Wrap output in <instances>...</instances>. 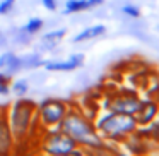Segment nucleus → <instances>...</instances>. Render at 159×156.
Wrapping results in <instances>:
<instances>
[{
  "label": "nucleus",
  "mask_w": 159,
  "mask_h": 156,
  "mask_svg": "<svg viewBox=\"0 0 159 156\" xmlns=\"http://www.w3.org/2000/svg\"><path fill=\"white\" fill-rule=\"evenodd\" d=\"M16 5V0H2L0 2V16H5L14 9Z\"/></svg>",
  "instance_id": "aec40b11"
},
{
  "label": "nucleus",
  "mask_w": 159,
  "mask_h": 156,
  "mask_svg": "<svg viewBox=\"0 0 159 156\" xmlns=\"http://www.w3.org/2000/svg\"><path fill=\"white\" fill-rule=\"evenodd\" d=\"M38 144V151L50 156H74V154H87L86 149L80 148L70 135H67L60 127L39 129L34 137Z\"/></svg>",
  "instance_id": "20e7f679"
},
{
  "label": "nucleus",
  "mask_w": 159,
  "mask_h": 156,
  "mask_svg": "<svg viewBox=\"0 0 159 156\" xmlns=\"http://www.w3.org/2000/svg\"><path fill=\"white\" fill-rule=\"evenodd\" d=\"M41 4H43V7L46 9V11H50V12H55L57 11V0H41Z\"/></svg>",
  "instance_id": "5701e85b"
},
{
  "label": "nucleus",
  "mask_w": 159,
  "mask_h": 156,
  "mask_svg": "<svg viewBox=\"0 0 159 156\" xmlns=\"http://www.w3.org/2000/svg\"><path fill=\"white\" fill-rule=\"evenodd\" d=\"M104 0H87V4H89V9H94V7H99L103 5Z\"/></svg>",
  "instance_id": "bb28decb"
},
{
  "label": "nucleus",
  "mask_w": 159,
  "mask_h": 156,
  "mask_svg": "<svg viewBox=\"0 0 159 156\" xmlns=\"http://www.w3.org/2000/svg\"><path fill=\"white\" fill-rule=\"evenodd\" d=\"M55 46H57V41H48V40H41L38 45V50L39 52H55Z\"/></svg>",
  "instance_id": "412c9836"
},
{
  "label": "nucleus",
  "mask_w": 159,
  "mask_h": 156,
  "mask_svg": "<svg viewBox=\"0 0 159 156\" xmlns=\"http://www.w3.org/2000/svg\"><path fill=\"white\" fill-rule=\"evenodd\" d=\"M11 81H12V76H9L4 70H0V83H11Z\"/></svg>",
  "instance_id": "a878e982"
},
{
  "label": "nucleus",
  "mask_w": 159,
  "mask_h": 156,
  "mask_svg": "<svg viewBox=\"0 0 159 156\" xmlns=\"http://www.w3.org/2000/svg\"><path fill=\"white\" fill-rule=\"evenodd\" d=\"M67 35V29L65 28H60V29H53V31L50 33H45V35L41 36V40H48V41H57L58 43L60 40H63Z\"/></svg>",
  "instance_id": "a211bd4d"
},
{
  "label": "nucleus",
  "mask_w": 159,
  "mask_h": 156,
  "mask_svg": "<svg viewBox=\"0 0 159 156\" xmlns=\"http://www.w3.org/2000/svg\"><path fill=\"white\" fill-rule=\"evenodd\" d=\"M0 33H2V31H0Z\"/></svg>",
  "instance_id": "c756f323"
},
{
  "label": "nucleus",
  "mask_w": 159,
  "mask_h": 156,
  "mask_svg": "<svg viewBox=\"0 0 159 156\" xmlns=\"http://www.w3.org/2000/svg\"><path fill=\"white\" fill-rule=\"evenodd\" d=\"M89 9L87 0H67L63 14H75V12H82Z\"/></svg>",
  "instance_id": "4468645a"
},
{
  "label": "nucleus",
  "mask_w": 159,
  "mask_h": 156,
  "mask_svg": "<svg viewBox=\"0 0 159 156\" xmlns=\"http://www.w3.org/2000/svg\"><path fill=\"white\" fill-rule=\"evenodd\" d=\"M9 35H5V33H0V48H5V46L9 45Z\"/></svg>",
  "instance_id": "393cba45"
},
{
  "label": "nucleus",
  "mask_w": 159,
  "mask_h": 156,
  "mask_svg": "<svg viewBox=\"0 0 159 156\" xmlns=\"http://www.w3.org/2000/svg\"><path fill=\"white\" fill-rule=\"evenodd\" d=\"M106 33V26L104 24H94V26H89V28L82 29L80 33H77L74 36L72 41L74 43H82V41H89V40H94V38H99Z\"/></svg>",
  "instance_id": "9b49d317"
},
{
  "label": "nucleus",
  "mask_w": 159,
  "mask_h": 156,
  "mask_svg": "<svg viewBox=\"0 0 159 156\" xmlns=\"http://www.w3.org/2000/svg\"><path fill=\"white\" fill-rule=\"evenodd\" d=\"M121 12H123L125 16H128V17H132V19L140 17V11H139V7L137 5H132V4L123 5V7H121Z\"/></svg>",
  "instance_id": "6ab92c4d"
},
{
  "label": "nucleus",
  "mask_w": 159,
  "mask_h": 156,
  "mask_svg": "<svg viewBox=\"0 0 159 156\" xmlns=\"http://www.w3.org/2000/svg\"><path fill=\"white\" fill-rule=\"evenodd\" d=\"M5 113V110H4V108H2V106H0V117H2V115H4Z\"/></svg>",
  "instance_id": "cd10ccee"
},
{
  "label": "nucleus",
  "mask_w": 159,
  "mask_h": 156,
  "mask_svg": "<svg viewBox=\"0 0 159 156\" xmlns=\"http://www.w3.org/2000/svg\"><path fill=\"white\" fill-rule=\"evenodd\" d=\"M0 94L2 96L11 94V83H0Z\"/></svg>",
  "instance_id": "b1692460"
},
{
  "label": "nucleus",
  "mask_w": 159,
  "mask_h": 156,
  "mask_svg": "<svg viewBox=\"0 0 159 156\" xmlns=\"http://www.w3.org/2000/svg\"><path fill=\"white\" fill-rule=\"evenodd\" d=\"M17 151V142H16L14 135L11 132L7 120H5V113L0 117V156L4 154H12Z\"/></svg>",
  "instance_id": "1a4fd4ad"
},
{
  "label": "nucleus",
  "mask_w": 159,
  "mask_h": 156,
  "mask_svg": "<svg viewBox=\"0 0 159 156\" xmlns=\"http://www.w3.org/2000/svg\"><path fill=\"white\" fill-rule=\"evenodd\" d=\"M11 93H14L17 98H22L29 93V83L26 79L11 81Z\"/></svg>",
  "instance_id": "2eb2a0df"
},
{
  "label": "nucleus",
  "mask_w": 159,
  "mask_h": 156,
  "mask_svg": "<svg viewBox=\"0 0 159 156\" xmlns=\"http://www.w3.org/2000/svg\"><path fill=\"white\" fill-rule=\"evenodd\" d=\"M94 125L101 137L111 144H121L139 127L134 115H125L111 110H101L94 118Z\"/></svg>",
  "instance_id": "7ed1b4c3"
},
{
  "label": "nucleus",
  "mask_w": 159,
  "mask_h": 156,
  "mask_svg": "<svg viewBox=\"0 0 159 156\" xmlns=\"http://www.w3.org/2000/svg\"><path fill=\"white\" fill-rule=\"evenodd\" d=\"M70 105L58 98H45L36 106V120L39 129L48 127H60V122L63 120Z\"/></svg>",
  "instance_id": "423d86ee"
},
{
  "label": "nucleus",
  "mask_w": 159,
  "mask_h": 156,
  "mask_svg": "<svg viewBox=\"0 0 159 156\" xmlns=\"http://www.w3.org/2000/svg\"><path fill=\"white\" fill-rule=\"evenodd\" d=\"M36 103L29 98H17L5 108V120H7L11 132L16 142H28L29 139L34 141L39 132V125L36 120Z\"/></svg>",
  "instance_id": "f03ea898"
},
{
  "label": "nucleus",
  "mask_w": 159,
  "mask_h": 156,
  "mask_svg": "<svg viewBox=\"0 0 159 156\" xmlns=\"http://www.w3.org/2000/svg\"><path fill=\"white\" fill-rule=\"evenodd\" d=\"M142 98L135 89H116L113 93L106 94L103 98V103L99 101L101 110H111L125 115H135L140 106Z\"/></svg>",
  "instance_id": "39448f33"
},
{
  "label": "nucleus",
  "mask_w": 159,
  "mask_h": 156,
  "mask_svg": "<svg viewBox=\"0 0 159 156\" xmlns=\"http://www.w3.org/2000/svg\"><path fill=\"white\" fill-rule=\"evenodd\" d=\"M43 26H45V21H43L41 17H31L24 26H22V28H24L31 36H34L36 33H39V31L43 29Z\"/></svg>",
  "instance_id": "dca6fc26"
},
{
  "label": "nucleus",
  "mask_w": 159,
  "mask_h": 156,
  "mask_svg": "<svg viewBox=\"0 0 159 156\" xmlns=\"http://www.w3.org/2000/svg\"><path fill=\"white\" fill-rule=\"evenodd\" d=\"M84 59L82 53H74L67 60H45L43 67L48 72H72L84 65Z\"/></svg>",
  "instance_id": "0eeeda50"
},
{
  "label": "nucleus",
  "mask_w": 159,
  "mask_h": 156,
  "mask_svg": "<svg viewBox=\"0 0 159 156\" xmlns=\"http://www.w3.org/2000/svg\"><path fill=\"white\" fill-rule=\"evenodd\" d=\"M157 111H159V100L147 96V98H142L140 106H139L137 113L134 117L139 125H145L149 122H152L154 118H157Z\"/></svg>",
  "instance_id": "6e6552de"
},
{
  "label": "nucleus",
  "mask_w": 159,
  "mask_h": 156,
  "mask_svg": "<svg viewBox=\"0 0 159 156\" xmlns=\"http://www.w3.org/2000/svg\"><path fill=\"white\" fill-rule=\"evenodd\" d=\"M60 129L67 135H70L80 148L86 149V153L110 151L108 149V142L96 130L94 120L89 118L86 113H82V110L79 106H72L70 105L63 120L60 122Z\"/></svg>",
  "instance_id": "f257e3e1"
},
{
  "label": "nucleus",
  "mask_w": 159,
  "mask_h": 156,
  "mask_svg": "<svg viewBox=\"0 0 159 156\" xmlns=\"http://www.w3.org/2000/svg\"><path fill=\"white\" fill-rule=\"evenodd\" d=\"M135 132L144 139H147L151 144H159V118H154L145 125H139Z\"/></svg>",
  "instance_id": "9d476101"
},
{
  "label": "nucleus",
  "mask_w": 159,
  "mask_h": 156,
  "mask_svg": "<svg viewBox=\"0 0 159 156\" xmlns=\"http://www.w3.org/2000/svg\"><path fill=\"white\" fill-rule=\"evenodd\" d=\"M14 57H16L14 52H4V53H2V55H0V70L5 69V67L9 65V62H11Z\"/></svg>",
  "instance_id": "4be33fe9"
},
{
  "label": "nucleus",
  "mask_w": 159,
  "mask_h": 156,
  "mask_svg": "<svg viewBox=\"0 0 159 156\" xmlns=\"http://www.w3.org/2000/svg\"><path fill=\"white\" fill-rule=\"evenodd\" d=\"M2 70H4V72H7L9 76H12V77H14L16 74H19V72L22 70V62H21V57H19V55H16L14 59H12L11 62H9V65L5 67V69H2Z\"/></svg>",
  "instance_id": "f3484780"
},
{
  "label": "nucleus",
  "mask_w": 159,
  "mask_h": 156,
  "mask_svg": "<svg viewBox=\"0 0 159 156\" xmlns=\"http://www.w3.org/2000/svg\"><path fill=\"white\" fill-rule=\"evenodd\" d=\"M157 118H159V111H157Z\"/></svg>",
  "instance_id": "c85d7f7f"
},
{
  "label": "nucleus",
  "mask_w": 159,
  "mask_h": 156,
  "mask_svg": "<svg viewBox=\"0 0 159 156\" xmlns=\"http://www.w3.org/2000/svg\"><path fill=\"white\" fill-rule=\"evenodd\" d=\"M33 36L29 35L28 31H26L24 28H16L14 33H9V40H11L12 43H16V45H28L29 41H31Z\"/></svg>",
  "instance_id": "ddd939ff"
},
{
  "label": "nucleus",
  "mask_w": 159,
  "mask_h": 156,
  "mask_svg": "<svg viewBox=\"0 0 159 156\" xmlns=\"http://www.w3.org/2000/svg\"><path fill=\"white\" fill-rule=\"evenodd\" d=\"M21 62H22V70H36L39 67H43L45 60H43L39 52H29L26 55H21Z\"/></svg>",
  "instance_id": "f8f14e48"
}]
</instances>
